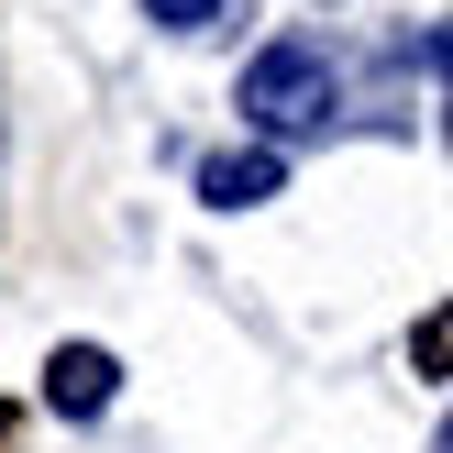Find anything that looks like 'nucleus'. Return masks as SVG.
Instances as JSON below:
<instances>
[{
    "label": "nucleus",
    "instance_id": "0eeeda50",
    "mask_svg": "<svg viewBox=\"0 0 453 453\" xmlns=\"http://www.w3.org/2000/svg\"><path fill=\"white\" fill-rule=\"evenodd\" d=\"M442 453H453V420H442Z\"/></svg>",
    "mask_w": 453,
    "mask_h": 453
},
{
    "label": "nucleus",
    "instance_id": "423d86ee",
    "mask_svg": "<svg viewBox=\"0 0 453 453\" xmlns=\"http://www.w3.org/2000/svg\"><path fill=\"white\" fill-rule=\"evenodd\" d=\"M0 442H12V398H0Z\"/></svg>",
    "mask_w": 453,
    "mask_h": 453
},
{
    "label": "nucleus",
    "instance_id": "39448f33",
    "mask_svg": "<svg viewBox=\"0 0 453 453\" xmlns=\"http://www.w3.org/2000/svg\"><path fill=\"white\" fill-rule=\"evenodd\" d=\"M410 354H420V376H453V310H432V321H420Z\"/></svg>",
    "mask_w": 453,
    "mask_h": 453
},
{
    "label": "nucleus",
    "instance_id": "f03ea898",
    "mask_svg": "<svg viewBox=\"0 0 453 453\" xmlns=\"http://www.w3.org/2000/svg\"><path fill=\"white\" fill-rule=\"evenodd\" d=\"M111 388H122V365H111L100 343H56V354H44V398H56L66 420H100Z\"/></svg>",
    "mask_w": 453,
    "mask_h": 453
},
{
    "label": "nucleus",
    "instance_id": "7ed1b4c3",
    "mask_svg": "<svg viewBox=\"0 0 453 453\" xmlns=\"http://www.w3.org/2000/svg\"><path fill=\"white\" fill-rule=\"evenodd\" d=\"M277 155H211V166H199V199H211V211H255V199H277Z\"/></svg>",
    "mask_w": 453,
    "mask_h": 453
},
{
    "label": "nucleus",
    "instance_id": "f257e3e1",
    "mask_svg": "<svg viewBox=\"0 0 453 453\" xmlns=\"http://www.w3.org/2000/svg\"><path fill=\"white\" fill-rule=\"evenodd\" d=\"M321 111H332V56H321V44H265V56L243 66V122L310 133Z\"/></svg>",
    "mask_w": 453,
    "mask_h": 453
},
{
    "label": "nucleus",
    "instance_id": "20e7f679",
    "mask_svg": "<svg viewBox=\"0 0 453 453\" xmlns=\"http://www.w3.org/2000/svg\"><path fill=\"white\" fill-rule=\"evenodd\" d=\"M221 12H233V0H144V22H166V34H211Z\"/></svg>",
    "mask_w": 453,
    "mask_h": 453
}]
</instances>
